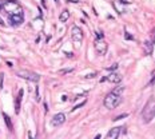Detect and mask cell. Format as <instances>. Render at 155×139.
<instances>
[{"instance_id":"6da1fadb","label":"cell","mask_w":155,"mask_h":139,"mask_svg":"<svg viewBox=\"0 0 155 139\" xmlns=\"http://www.w3.org/2000/svg\"><path fill=\"white\" fill-rule=\"evenodd\" d=\"M3 11L8 16H15V15H23V8L16 0H6L3 3Z\"/></svg>"},{"instance_id":"7a4b0ae2","label":"cell","mask_w":155,"mask_h":139,"mask_svg":"<svg viewBox=\"0 0 155 139\" xmlns=\"http://www.w3.org/2000/svg\"><path fill=\"white\" fill-rule=\"evenodd\" d=\"M122 103V96L116 95L115 92H110L105 98V106L108 110H112V108H116L119 104Z\"/></svg>"},{"instance_id":"3957f363","label":"cell","mask_w":155,"mask_h":139,"mask_svg":"<svg viewBox=\"0 0 155 139\" xmlns=\"http://www.w3.org/2000/svg\"><path fill=\"white\" fill-rule=\"evenodd\" d=\"M154 118H155V104H152L150 102L144 107V110H143V120H144L146 123H149Z\"/></svg>"},{"instance_id":"277c9868","label":"cell","mask_w":155,"mask_h":139,"mask_svg":"<svg viewBox=\"0 0 155 139\" xmlns=\"http://www.w3.org/2000/svg\"><path fill=\"white\" fill-rule=\"evenodd\" d=\"M18 76L19 78H23L25 80H29V82H34V83H38L40 80V75L35 72H29V71H22V72H18Z\"/></svg>"},{"instance_id":"5b68a950","label":"cell","mask_w":155,"mask_h":139,"mask_svg":"<svg viewBox=\"0 0 155 139\" xmlns=\"http://www.w3.org/2000/svg\"><path fill=\"white\" fill-rule=\"evenodd\" d=\"M66 122V115L63 114V112H59V114H55L54 117H52V119H51V124L54 127H59L62 126V124Z\"/></svg>"},{"instance_id":"8992f818","label":"cell","mask_w":155,"mask_h":139,"mask_svg":"<svg viewBox=\"0 0 155 139\" xmlns=\"http://www.w3.org/2000/svg\"><path fill=\"white\" fill-rule=\"evenodd\" d=\"M94 44H95V50H96L98 54L105 55L106 52H107V43H106L105 40H102V39H96Z\"/></svg>"},{"instance_id":"52a82bcc","label":"cell","mask_w":155,"mask_h":139,"mask_svg":"<svg viewBox=\"0 0 155 139\" xmlns=\"http://www.w3.org/2000/svg\"><path fill=\"white\" fill-rule=\"evenodd\" d=\"M71 36H72V40H74V41L79 43V41L83 40V31L79 28V27L74 25L72 29H71Z\"/></svg>"},{"instance_id":"ba28073f","label":"cell","mask_w":155,"mask_h":139,"mask_svg":"<svg viewBox=\"0 0 155 139\" xmlns=\"http://www.w3.org/2000/svg\"><path fill=\"white\" fill-rule=\"evenodd\" d=\"M120 131H122V127H120V126L112 127V128L108 131V134H107V136H106V139H118V138H119Z\"/></svg>"},{"instance_id":"9c48e42d","label":"cell","mask_w":155,"mask_h":139,"mask_svg":"<svg viewBox=\"0 0 155 139\" xmlns=\"http://www.w3.org/2000/svg\"><path fill=\"white\" fill-rule=\"evenodd\" d=\"M24 22L23 15H15V16H10V24L12 27H19L22 23Z\"/></svg>"},{"instance_id":"30bf717a","label":"cell","mask_w":155,"mask_h":139,"mask_svg":"<svg viewBox=\"0 0 155 139\" xmlns=\"http://www.w3.org/2000/svg\"><path fill=\"white\" fill-rule=\"evenodd\" d=\"M107 80L111 83H114V84H118V83L122 82V75L118 72H111L110 75L107 76Z\"/></svg>"},{"instance_id":"8fae6325","label":"cell","mask_w":155,"mask_h":139,"mask_svg":"<svg viewBox=\"0 0 155 139\" xmlns=\"http://www.w3.org/2000/svg\"><path fill=\"white\" fill-rule=\"evenodd\" d=\"M68 19H70V11H68V10H63L62 12H60V15H59V20L62 23H66Z\"/></svg>"},{"instance_id":"7c38bea8","label":"cell","mask_w":155,"mask_h":139,"mask_svg":"<svg viewBox=\"0 0 155 139\" xmlns=\"http://www.w3.org/2000/svg\"><path fill=\"white\" fill-rule=\"evenodd\" d=\"M23 90H20L19 91V95H18V100H16L15 103V111H16V114L20 111V103H22V99H23Z\"/></svg>"},{"instance_id":"4fadbf2b","label":"cell","mask_w":155,"mask_h":139,"mask_svg":"<svg viewBox=\"0 0 155 139\" xmlns=\"http://www.w3.org/2000/svg\"><path fill=\"white\" fill-rule=\"evenodd\" d=\"M144 50H146V54H147V55H151V52H152V43H150V41H144Z\"/></svg>"},{"instance_id":"5bb4252c","label":"cell","mask_w":155,"mask_h":139,"mask_svg":"<svg viewBox=\"0 0 155 139\" xmlns=\"http://www.w3.org/2000/svg\"><path fill=\"white\" fill-rule=\"evenodd\" d=\"M123 91H124V86H118L116 88L112 90V92H115L116 95H120V96L123 95Z\"/></svg>"},{"instance_id":"9a60e30c","label":"cell","mask_w":155,"mask_h":139,"mask_svg":"<svg viewBox=\"0 0 155 139\" xmlns=\"http://www.w3.org/2000/svg\"><path fill=\"white\" fill-rule=\"evenodd\" d=\"M3 117H4V122H6V124H7V127L10 130H12V122H11V119H10V117L7 114H3Z\"/></svg>"},{"instance_id":"2e32d148","label":"cell","mask_w":155,"mask_h":139,"mask_svg":"<svg viewBox=\"0 0 155 139\" xmlns=\"http://www.w3.org/2000/svg\"><path fill=\"white\" fill-rule=\"evenodd\" d=\"M74 68H64V70H59V74L60 75H66V74L68 72H72Z\"/></svg>"},{"instance_id":"e0dca14e","label":"cell","mask_w":155,"mask_h":139,"mask_svg":"<svg viewBox=\"0 0 155 139\" xmlns=\"http://www.w3.org/2000/svg\"><path fill=\"white\" fill-rule=\"evenodd\" d=\"M119 3H120V0H114V6L116 7V11L119 13H122V12H123V10H122V8L119 7Z\"/></svg>"},{"instance_id":"ac0fdd59","label":"cell","mask_w":155,"mask_h":139,"mask_svg":"<svg viewBox=\"0 0 155 139\" xmlns=\"http://www.w3.org/2000/svg\"><path fill=\"white\" fill-rule=\"evenodd\" d=\"M86 103H87V102H86V100H83L82 102V103H78V104H76V106H75V107H74L72 108V111H75V110H78V108H80V107H83V106H84V104Z\"/></svg>"},{"instance_id":"d6986e66","label":"cell","mask_w":155,"mask_h":139,"mask_svg":"<svg viewBox=\"0 0 155 139\" xmlns=\"http://www.w3.org/2000/svg\"><path fill=\"white\" fill-rule=\"evenodd\" d=\"M127 117H128V114H122V115H119V117H116V118H115V122H116V120H120V119H124V118H127Z\"/></svg>"},{"instance_id":"ffe728a7","label":"cell","mask_w":155,"mask_h":139,"mask_svg":"<svg viewBox=\"0 0 155 139\" xmlns=\"http://www.w3.org/2000/svg\"><path fill=\"white\" fill-rule=\"evenodd\" d=\"M3 79H4V74H3V72H0V90L3 88V84H4V83H3Z\"/></svg>"},{"instance_id":"44dd1931","label":"cell","mask_w":155,"mask_h":139,"mask_svg":"<svg viewBox=\"0 0 155 139\" xmlns=\"http://www.w3.org/2000/svg\"><path fill=\"white\" fill-rule=\"evenodd\" d=\"M116 68H118V64H116V63H115V64H114V66H111V67H108V68H107V70H108V71H111V72H115V70H116Z\"/></svg>"},{"instance_id":"7402d4cb","label":"cell","mask_w":155,"mask_h":139,"mask_svg":"<svg viewBox=\"0 0 155 139\" xmlns=\"http://www.w3.org/2000/svg\"><path fill=\"white\" fill-rule=\"evenodd\" d=\"M96 76V72H91V74H88V75H86L84 78L86 79H91V78H95Z\"/></svg>"},{"instance_id":"603a6c76","label":"cell","mask_w":155,"mask_h":139,"mask_svg":"<svg viewBox=\"0 0 155 139\" xmlns=\"http://www.w3.org/2000/svg\"><path fill=\"white\" fill-rule=\"evenodd\" d=\"M154 83H155V75H154V76H152V79H151V80H150V83H149V86H151V84H154Z\"/></svg>"},{"instance_id":"cb8c5ba5","label":"cell","mask_w":155,"mask_h":139,"mask_svg":"<svg viewBox=\"0 0 155 139\" xmlns=\"http://www.w3.org/2000/svg\"><path fill=\"white\" fill-rule=\"evenodd\" d=\"M126 38L127 39H133V36H131V35H128V32H126Z\"/></svg>"},{"instance_id":"d4e9b609","label":"cell","mask_w":155,"mask_h":139,"mask_svg":"<svg viewBox=\"0 0 155 139\" xmlns=\"http://www.w3.org/2000/svg\"><path fill=\"white\" fill-rule=\"evenodd\" d=\"M100 138H102V135H100V134H98V135H96L94 139H100Z\"/></svg>"},{"instance_id":"484cf974","label":"cell","mask_w":155,"mask_h":139,"mask_svg":"<svg viewBox=\"0 0 155 139\" xmlns=\"http://www.w3.org/2000/svg\"><path fill=\"white\" fill-rule=\"evenodd\" d=\"M0 24H1V25H4V24H6V23H4L3 20H1V18H0Z\"/></svg>"},{"instance_id":"4316f807","label":"cell","mask_w":155,"mask_h":139,"mask_svg":"<svg viewBox=\"0 0 155 139\" xmlns=\"http://www.w3.org/2000/svg\"><path fill=\"white\" fill-rule=\"evenodd\" d=\"M0 11H3V4L0 3Z\"/></svg>"},{"instance_id":"83f0119b","label":"cell","mask_w":155,"mask_h":139,"mask_svg":"<svg viewBox=\"0 0 155 139\" xmlns=\"http://www.w3.org/2000/svg\"><path fill=\"white\" fill-rule=\"evenodd\" d=\"M54 1H56V3H58V0H54Z\"/></svg>"}]
</instances>
